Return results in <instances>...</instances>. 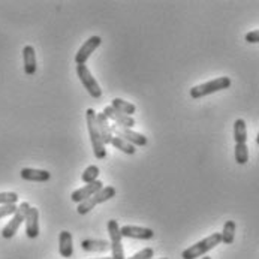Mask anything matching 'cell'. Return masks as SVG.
Returning <instances> with one entry per match:
<instances>
[{
  "label": "cell",
  "mask_w": 259,
  "mask_h": 259,
  "mask_svg": "<svg viewBox=\"0 0 259 259\" xmlns=\"http://www.w3.org/2000/svg\"><path fill=\"white\" fill-rule=\"evenodd\" d=\"M95 259H112V258H95Z\"/></svg>",
  "instance_id": "31"
},
{
  "label": "cell",
  "mask_w": 259,
  "mask_h": 259,
  "mask_svg": "<svg viewBox=\"0 0 259 259\" xmlns=\"http://www.w3.org/2000/svg\"><path fill=\"white\" fill-rule=\"evenodd\" d=\"M102 44V37L95 35V36H90L82 45L81 48L78 50V53L75 54V63L76 65H85V62L89 60V57L96 51V48H99Z\"/></svg>",
  "instance_id": "8"
},
{
  "label": "cell",
  "mask_w": 259,
  "mask_h": 259,
  "mask_svg": "<svg viewBox=\"0 0 259 259\" xmlns=\"http://www.w3.org/2000/svg\"><path fill=\"white\" fill-rule=\"evenodd\" d=\"M111 146H114L117 150H120V151H123V153H126V154H131V156L135 154V151H137V147H135V146L129 144L126 140L118 138V137H115V135H114V138H112Z\"/></svg>",
  "instance_id": "23"
},
{
  "label": "cell",
  "mask_w": 259,
  "mask_h": 259,
  "mask_svg": "<svg viewBox=\"0 0 259 259\" xmlns=\"http://www.w3.org/2000/svg\"><path fill=\"white\" fill-rule=\"evenodd\" d=\"M21 179L26 182H35V183H45L51 179V174L45 169H35V168H23L20 172Z\"/></svg>",
  "instance_id": "15"
},
{
  "label": "cell",
  "mask_w": 259,
  "mask_h": 259,
  "mask_svg": "<svg viewBox=\"0 0 259 259\" xmlns=\"http://www.w3.org/2000/svg\"><path fill=\"white\" fill-rule=\"evenodd\" d=\"M235 228H237V225H235L234 221L225 222L223 231L221 232L222 234V243H225V244H232L234 243V240H235Z\"/></svg>",
  "instance_id": "21"
},
{
  "label": "cell",
  "mask_w": 259,
  "mask_h": 259,
  "mask_svg": "<svg viewBox=\"0 0 259 259\" xmlns=\"http://www.w3.org/2000/svg\"><path fill=\"white\" fill-rule=\"evenodd\" d=\"M244 39L249 44H259V30H252V32L246 33Z\"/></svg>",
  "instance_id": "28"
},
{
  "label": "cell",
  "mask_w": 259,
  "mask_h": 259,
  "mask_svg": "<svg viewBox=\"0 0 259 259\" xmlns=\"http://www.w3.org/2000/svg\"><path fill=\"white\" fill-rule=\"evenodd\" d=\"M234 138L235 144H246L247 141V126L244 118H237L234 123Z\"/></svg>",
  "instance_id": "19"
},
{
  "label": "cell",
  "mask_w": 259,
  "mask_h": 259,
  "mask_svg": "<svg viewBox=\"0 0 259 259\" xmlns=\"http://www.w3.org/2000/svg\"><path fill=\"white\" fill-rule=\"evenodd\" d=\"M18 202V195L15 192H0V205H11Z\"/></svg>",
  "instance_id": "25"
},
{
  "label": "cell",
  "mask_w": 259,
  "mask_h": 259,
  "mask_svg": "<svg viewBox=\"0 0 259 259\" xmlns=\"http://www.w3.org/2000/svg\"><path fill=\"white\" fill-rule=\"evenodd\" d=\"M99 174H101L99 166H98V165H90V166H87V168L84 169V172H82V176H81V180H82L85 185H90V183H93V182L98 180Z\"/></svg>",
  "instance_id": "22"
},
{
  "label": "cell",
  "mask_w": 259,
  "mask_h": 259,
  "mask_svg": "<svg viewBox=\"0 0 259 259\" xmlns=\"http://www.w3.org/2000/svg\"><path fill=\"white\" fill-rule=\"evenodd\" d=\"M202 259H211V258H210V256H204V258H202Z\"/></svg>",
  "instance_id": "30"
},
{
  "label": "cell",
  "mask_w": 259,
  "mask_h": 259,
  "mask_svg": "<svg viewBox=\"0 0 259 259\" xmlns=\"http://www.w3.org/2000/svg\"><path fill=\"white\" fill-rule=\"evenodd\" d=\"M154 255V250L151 247H146L140 252H137L135 255H132L131 258H124V259H151Z\"/></svg>",
  "instance_id": "27"
},
{
  "label": "cell",
  "mask_w": 259,
  "mask_h": 259,
  "mask_svg": "<svg viewBox=\"0 0 259 259\" xmlns=\"http://www.w3.org/2000/svg\"><path fill=\"white\" fill-rule=\"evenodd\" d=\"M59 253L63 258H72L74 255V241L69 231H62L59 235Z\"/></svg>",
  "instance_id": "16"
},
{
  "label": "cell",
  "mask_w": 259,
  "mask_h": 259,
  "mask_svg": "<svg viewBox=\"0 0 259 259\" xmlns=\"http://www.w3.org/2000/svg\"><path fill=\"white\" fill-rule=\"evenodd\" d=\"M29 208H30V204L29 202H21L18 205V208H17L15 214L12 216V219L6 223V226L2 229V237L5 240H11L17 234V231L20 229L21 223L26 221V214H27Z\"/></svg>",
  "instance_id": "5"
},
{
  "label": "cell",
  "mask_w": 259,
  "mask_h": 259,
  "mask_svg": "<svg viewBox=\"0 0 259 259\" xmlns=\"http://www.w3.org/2000/svg\"><path fill=\"white\" fill-rule=\"evenodd\" d=\"M222 243V234L221 232H214L208 237H205L204 240L195 243L193 246L187 247L183 250L182 258L183 259H196L199 256H205V253H208L210 250H213L216 246H219Z\"/></svg>",
  "instance_id": "1"
},
{
  "label": "cell",
  "mask_w": 259,
  "mask_h": 259,
  "mask_svg": "<svg viewBox=\"0 0 259 259\" xmlns=\"http://www.w3.org/2000/svg\"><path fill=\"white\" fill-rule=\"evenodd\" d=\"M114 196H115V187H112V186H105V187H102L99 192H96L92 198H89L87 201H84V202L78 204V207H76V213H78V214H81V216H84V214L90 213L96 205H99V204H104V202L110 201V199L114 198Z\"/></svg>",
  "instance_id": "4"
},
{
  "label": "cell",
  "mask_w": 259,
  "mask_h": 259,
  "mask_svg": "<svg viewBox=\"0 0 259 259\" xmlns=\"http://www.w3.org/2000/svg\"><path fill=\"white\" fill-rule=\"evenodd\" d=\"M76 75H78L79 81L82 82L84 89L87 90V93L92 98H95V99L102 98L101 85L98 84V81L95 79V76L92 75V72L89 71V68L85 65H76Z\"/></svg>",
  "instance_id": "6"
},
{
  "label": "cell",
  "mask_w": 259,
  "mask_h": 259,
  "mask_svg": "<svg viewBox=\"0 0 259 259\" xmlns=\"http://www.w3.org/2000/svg\"><path fill=\"white\" fill-rule=\"evenodd\" d=\"M120 232H121V237L134 238V240H144V241L151 240L154 237L153 229L143 228V226H132V225H127V226L120 228Z\"/></svg>",
  "instance_id": "11"
},
{
  "label": "cell",
  "mask_w": 259,
  "mask_h": 259,
  "mask_svg": "<svg viewBox=\"0 0 259 259\" xmlns=\"http://www.w3.org/2000/svg\"><path fill=\"white\" fill-rule=\"evenodd\" d=\"M23 63L26 75H33L36 72V53L32 45H26L23 48Z\"/></svg>",
  "instance_id": "17"
},
{
  "label": "cell",
  "mask_w": 259,
  "mask_h": 259,
  "mask_svg": "<svg viewBox=\"0 0 259 259\" xmlns=\"http://www.w3.org/2000/svg\"><path fill=\"white\" fill-rule=\"evenodd\" d=\"M232 84L231 78L229 76H219V78H214L211 81H207L204 84H199V85H195L190 89V98L192 99H201L204 96H208V95H213L216 92H221V90H226L229 89Z\"/></svg>",
  "instance_id": "3"
},
{
  "label": "cell",
  "mask_w": 259,
  "mask_h": 259,
  "mask_svg": "<svg viewBox=\"0 0 259 259\" xmlns=\"http://www.w3.org/2000/svg\"><path fill=\"white\" fill-rule=\"evenodd\" d=\"M112 134L118 138H123L126 140L129 144L135 146V147H144L148 144V140L146 135L140 134V132H135L132 129H126V127H115V124L111 126Z\"/></svg>",
  "instance_id": "9"
},
{
  "label": "cell",
  "mask_w": 259,
  "mask_h": 259,
  "mask_svg": "<svg viewBox=\"0 0 259 259\" xmlns=\"http://www.w3.org/2000/svg\"><path fill=\"white\" fill-rule=\"evenodd\" d=\"M17 204H11V205H0V219L8 218V216H14L17 211Z\"/></svg>",
  "instance_id": "26"
},
{
  "label": "cell",
  "mask_w": 259,
  "mask_h": 259,
  "mask_svg": "<svg viewBox=\"0 0 259 259\" xmlns=\"http://www.w3.org/2000/svg\"><path fill=\"white\" fill-rule=\"evenodd\" d=\"M102 187H104V183L99 182V180H96V182H93V183H90V185L82 186V187L74 190L72 195H71V199H72L74 202H76V204H81V202L87 201L89 198H92V196H93L96 192H99Z\"/></svg>",
  "instance_id": "10"
},
{
  "label": "cell",
  "mask_w": 259,
  "mask_h": 259,
  "mask_svg": "<svg viewBox=\"0 0 259 259\" xmlns=\"http://www.w3.org/2000/svg\"><path fill=\"white\" fill-rule=\"evenodd\" d=\"M81 249L84 252H108V250H111V244L107 240L85 238L81 241Z\"/></svg>",
  "instance_id": "18"
},
{
  "label": "cell",
  "mask_w": 259,
  "mask_h": 259,
  "mask_svg": "<svg viewBox=\"0 0 259 259\" xmlns=\"http://www.w3.org/2000/svg\"><path fill=\"white\" fill-rule=\"evenodd\" d=\"M247 160H249L247 144H235V162L238 165H246Z\"/></svg>",
  "instance_id": "24"
},
{
  "label": "cell",
  "mask_w": 259,
  "mask_h": 259,
  "mask_svg": "<svg viewBox=\"0 0 259 259\" xmlns=\"http://www.w3.org/2000/svg\"><path fill=\"white\" fill-rule=\"evenodd\" d=\"M256 143H258V146H259V132H258V137H256Z\"/></svg>",
  "instance_id": "29"
},
{
  "label": "cell",
  "mask_w": 259,
  "mask_h": 259,
  "mask_svg": "<svg viewBox=\"0 0 259 259\" xmlns=\"http://www.w3.org/2000/svg\"><path fill=\"white\" fill-rule=\"evenodd\" d=\"M85 120H87V129H89V135H90V141H92V148L95 153V157L102 160L107 157V148L104 146V141L101 138L98 124H96V111L93 108H89L85 111Z\"/></svg>",
  "instance_id": "2"
},
{
  "label": "cell",
  "mask_w": 259,
  "mask_h": 259,
  "mask_svg": "<svg viewBox=\"0 0 259 259\" xmlns=\"http://www.w3.org/2000/svg\"><path fill=\"white\" fill-rule=\"evenodd\" d=\"M111 107L114 110H117L118 112H121V114H124V115H131V117H132V114L137 112V107H135L134 104L126 102V101H123V99H120V98H114V99H112Z\"/></svg>",
  "instance_id": "20"
},
{
  "label": "cell",
  "mask_w": 259,
  "mask_h": 259,
  "mask_svg": "<svg viewBox=\"0 0 259 259\" xmlns=\"http://www.w3.org/2000/svg\"><path fill=\"white\" fill-rule=\"evenodd\" d=\"M26 235L30 240H35L39 235V210L36 207H30L26 214Z\"/></svg>",
  "instance_id": "14"
},
{
  "label": "cell",
  "mask_w": 259,
  "mask_h": 259,
  "mask_svg": "<svg viewBox=\"0 0 259 259\" xmlns=\"http://www.w3.org/2000/svg\"><path fill=\"white\" fill-rule=\"evenodd\" d=\"M104 114L107 115L108 120H111L114 124L120 126V127H126V129H132L135 126V118L131 115H124L121 112H118L117 110H114L111 105L104 108Z\"/></svg>",
  "instance_id": "12"
},
{
  "label": "cell",
  "mask_w": 259,
  "mask_h": 259,
  "mask_svg": "<svg viewBox=\"0 0 259 259\" xmlns=\"http://www.w3.org/2000/svg\"><path fill=\"white\" fill-rule=\"evenodd\" d=\"M159 259H168V258H159Z\"/></svg>",
  "instance_id": "32"
},
{
  "label": "cell",
  "mask_w": 259,
  "mask_h": 259,
  "mask_svg": "<svg viewBox=\"0 0 259 259\" xmlns=\"http://www.w3.org/2000/svg\"><path fill=\"white\" fill-rule=\"evenodd\" d=\"M108 234H110V244H111L112 259H124V249L121 244V232L117 221H108Z\"/></svg>",
  "instance_id": "7"
},
{
  "label": "cell",
  "mask_w": 259,
  "mask_h": 259,
  "mask_svg": "<svg viewBox=\"0 0 259 259\" xmlns=\"http://www.w3.org/2000/svg\"><path fill=\"white\" fill-rule=\"evenodd\" d=\"M96 124H98L101 138H102V141H104V146L111 144L112 138H114V134H112L111 123H110V120L107 118V115H105L104 112H96Z\"/></svg>",
  "instance_id": "13"
}]
</instances>
